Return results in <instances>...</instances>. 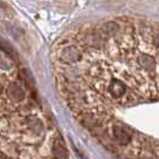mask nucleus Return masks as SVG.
<instances>
[{"label": "nucleus", "instance_id": "2", "mask_svg": "<svg viewBox=\"0 0 159 159\" xmlns=\"http://www.w3.org/2000/svg\"><path fill=\"white\" fill-rule=\"evenodd\" d=\"M111 134L112 138L116 140V143H119L122 146L129 145L132 141V136L127 130L120 125H114L111 127Z\"/></svg>", "mask_w": 159, "mask_h": 159}, {"label": "nucleus", "instance_id": "1", "mask_svg": "<svg viewBox=\"0 0 159 159\" xmlns=\"http://www.w3.org/2000/svg\"><path fill=\"white\" fill-rule=\"evenodd\" d=\"M4 93L6 96V99L11 103L19 104L25 101L26 92L23 85L17 80H10L4 88Z\"/></svg>", "mask_w": 159, "mask_h": 159}, {"label": "nucleus", "instance_id": "3", "mask_svg": "<svg viewBox=\"0 0 159 159\" xmlns=\"http://www.w3.org/2000/svg\"><path fill=\"white\" fill-rule=\"evenodd\" d=\"M53 154L56 159H67L68 157V152L66 150V146L60 139H56L53 143Z\"/></svg>", "mask_w": 159, "mask_h": 159}, {"label": "nucleus", "instance_id": "4", "mask_svg": "<svg viewBox=\"0 0 159 159\" xmlns=\"http://www.w3.org/2000/svg\"><path fill=\"white\" fill-rule=\"evenodd\" d=\"M2 91H4V88H2V85H1V84H0V93H1V92H2Z\"/></svg>", "mask_w": 159, "mask_h": 159}]
</instances>
